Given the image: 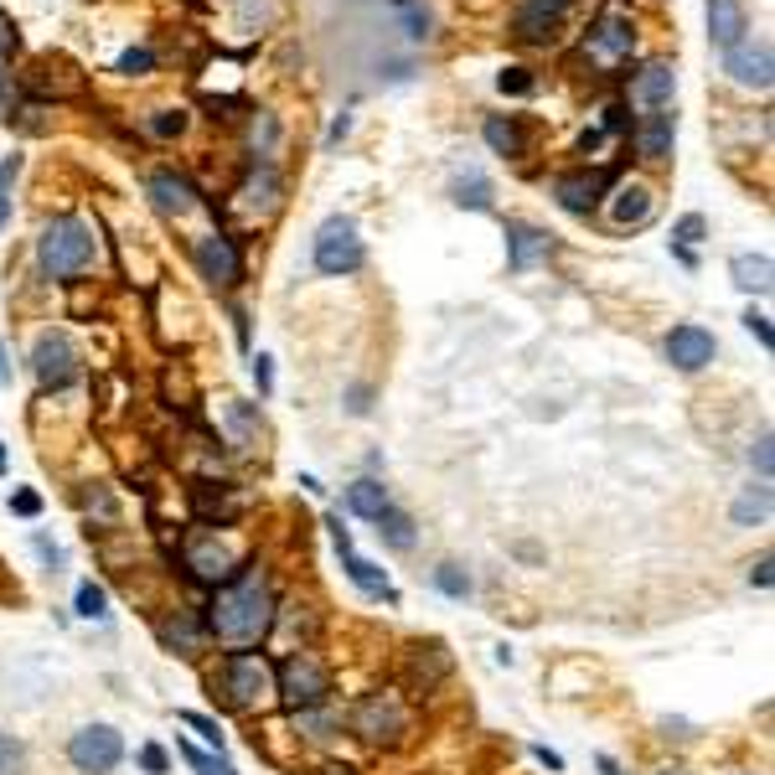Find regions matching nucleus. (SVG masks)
<instances>
[{"mask_svg": "<svg viewBox=\"0 0 775 775\" xmlns=\"http://www.w3.org/2000/svg\"><path fill=\"white\" fill-rule=\"evenodd\" d=\"M450 646L445 642H409L399 652V683H403V693H414V698H424V693H434V687L445 683L450 677Z\"/></svg>", "mask_w": 775, "mask_h": 775, "instance_id": "6e6552de", "label": "nucleus"}, {"mask_svg": "<svg viewBox=\"0 0 775 775\" xmlns=\"http://www.w3.org/2000/svg\"><path fill=\"white\" fill-rule=\"evenodd\" d=\"M481 134H486V145L496 150V155H522V145H527V140H522V124L517 120H502V114H492V120L481 124Z\"/></svg>", "mask_w": 775, "mask_h": 775, "instance_id": "2f4dec72", "label": "nucleus"}, {"mask_svg": "<svg viewBox=\"0 0 775 775\" xmlns=\"http://www.w3.org/2000/svg\"><path fill=\"white\" fill-rule=\"evenodd\" d=\"M223 414H228V424H233V440H239V450L254 440V430H259V414H254V403H239V399H228L223 403Z\"/></svg>", "mask_w": 775, "mask_h": 775, "instance_id": "f704fd0d", "label": "nucleus"}, {"mask_svg": "<svg viewBox=\"0 0 775 775\" xmlns=\"http://www.w3.org/2000/svg\"><path fill=\"white\" fill-rule=\"evenodd\" d=\"M548 254H553V239H548V233H543V228H533V223H517V218H512V223H507V264L522 274V269L543 264Z\"/></svg>", "mask_w": 775, "mask_h": 775, "instance_id": "a211bd4d", "label": "nucleus"}, {"mask_svg": "<svg viewBox=\"0 0 775 775\" xmlns=\"http://www.w3.org/2000/svg\"><path fill=\"white\" fill-rule=\"evenodd\" d=\"M656 775H693V771H683V765H667V771H656Z\"/></svg>", "mask_w": 775, "mask_h": 775, "instance_id": "338daca9", "label": "nucleus"}, {"mask_svg": "<svg viewBox=\"0 0 775 775\" xmlns=\"http://www.w3.org/2000/svg\"><path fill=\"white\" fill-rule=\"evenodd\" d=\"M31 373H37V383L52 387V393H62V387L78 378V346L68 331H42V342H37V352H31Z\"/></svg>", "mask_w": 775, "mask_h": 775, "instance_id": "9d476101", "label": "nucleus"}, {"mask_svg": "<svg viewBox=\"0 0 775 775\" xmlns=\"http://www.w3.org/2000/svg\"><path fill=\"white\" fill-rule=\"evenodd\" d=\"M346 130H352V114H342V120L331 124V134H326V145H342V140H346Z\"/></svg>", "mask_w": 775, "mask_h": 775, "instance_id": "052dcab7", "label": "nucleus"}, {"mask_svg": "<svg viewBox=\"0 0 775 775\" xmlns=\"http://www.w3.org/2000/svg\"><path fill=\"white\" fill-rule=\"evenodd\" d=\"M274 611H280V600H274L269 580L259 574V564H243L233 580L212 590V605L202 621H208L212 642L249 652V646H259L274 631Z\"/></svg>", "mask_w": 775, "mask_h": 775, "instance_id": "f257e3e1", "label": "nucleus"}, {"mask_svg": "<svg viewBox=\"0 0 775 775\" xmlns=\"http://www.w3.org/2000/svg\"><path fill=\"white\" fill-rule=\"evenodd\" d=\"M373 383H352L346 387V409H352V414H373Z\"/></svg>", "mask_w": 775, "mask_h": 775, "instance_id": "49530a36", "label": "nucleus"}, {"mask_svg": "<svg viewBox=\"0 0 775 775\" xmlns=\"http://www.w3.org/2000/svg\"><path fill=\"white\" fill-rule=\"evenodd\" d=\"M11 512H16V517H37V512H42V496H37V492H16Z\"/></svg>", "mask_w": 775, "mask_h": 775, "instance_id": "864d4df0", "label": "nucleus"}, {"mask_svg": "<svg viewBox=\"0 0 775 775\" xmlns=\"http://www.w3.org/2000/svg\"><path fill=\"white\" fill-rule=\"evenodd\" d=\"M703 233H708V223H703V212H687V218H677V228H672V239H677V249H687V243H703Z\"/></svg>", "mask_w": 775, "mask_h": 775, "instance_id": "ea45409f", "label": "nucleus"}, {"mask_svg": "<svg viewBox=\"0 0 775 775\" xmlns=\"http://www.w3.org/2000/svg\"><path fill=\"white\" fill-rule=\"evenodd\" d=\"M254 383H259V399H269V393H274V362H269L264 352L254 358Z\"/></svg>", "mask_w": 775, "mask_h": 775, "instance_id": "3c124183", "label": "nucleus"}, {"mask_svg": "<svg viewBox=\"0 0 775 775\" xmlns=\"http://www.w3.org/2000/svg\"><path fill=\"white\" fill-rule=\"evenodd\" d=\"M672 140H677V120H672L667 109H652V114L636 124V155H646V161H667Z\"/></svg>", "mask_w": 775, "mask_h": 775, "instance_id": "4be33fe9", "label": "nucleus"}, {"mask_svg": "<svg viewBox=\"0 0 775 775\" xmlns=\"http://www.w3.org/2000/svg\"><path fill=\"white\" fill-rule=\"evenodd\" d=\"M321 775H358V771H352V765H326Z\"/></svg>", "mask_w": 775, "mask_h": 775, "instance_id": "0e129e2a", "label": "nucleus"}, {"mask_svg": "<svg viewBox=\"0 0 775 775\" xmlns=\"http://www.w3.org/2000/svg\"><path fill=\"white\" fill-rule=\"evenodd\" d=\"M652 218V187H642V181H631V187H621L611 202V223L615 228H636Z\"/></svg>", "mask_w": 775, "mask_h": 775, "instance_id": "a878e982", "label": "nucleus"}, {"mask_svg": "<svg viewBox=\"0 0 775 775\" xmlns=\"http://www.w3.org/2000/svg\"><path fill=\"white\" fill-rule=\"evenodd\" d=\"M383 507H393V502H387V486L378 476H362V481L346 486V512H352V517L378 522V512H383Z\"/></svg>", "mask_w": 775, "mask_h": 775, "instance_id": "bb28decb", "label": "nucleus"}, {"mask_svg": "<svg viewBox=\"0 0 775 775\" xmlns=\"http://www.w3.org/2000/svg\"><path fill=\"white\" fill-rule=\"evenodd\" d=\"M274 698L290 708V714H305V708H326L331 703V672L315 662V652L295 646L274 662Z\"/></svg>", "mask_w": 775, "mask_h": 775, "instance_id": "423d86ee", "label": "nucleus"}, {"mask_svg": "<svg viewBox=\"0 0 775 775\" xmlns=\"http://www.w3.org/2000/svg\"><path fill=\"white\" fill-rule=\"evenodd\" d=\"M78 615H83V621H104L109 615V595L99 584H78Z\"/></svg>", "mask_w": 775, "mask_h": 775, "instance_id": "e433bc0d", "label": "nucleus"}, {"mask_svg": "<svg viewBox=\"0 0 775 775\" xmlns=\"http://www.w3.org/2000/svg\"><path fill=\"white\" fill-rule=\"evenodd\" d=\"M631 47H636V27H631V16H621V11H605L595 27H590V37H584V52L600 62H626Z\"/></svg>", "mask_w": 775, "mask_h": 775, "instance_id": "ddd939ff", "label": "nucleus"}, {"mask_svg": "<svg viewBox=\"0 0 775 775\" xmlns=\"http://www.w3.org/2000/svg\"><path fill=\"white\" fill-rule=\"evenodd\" d=\"M0 383H11V368H6V342H0Z\"/></svg>", "mask_w": 775, "mask_h": 775, "instance_id": "e2e57ef3", "label": "nucleus"}, {"mask_svg": "<svg viewBox=\"0 0 775 775\" xmlns=\"http://www.w3.org/2000/svg\"><path fill=\"white\" fill-rule=\"evenodd\" d=\"M568 6H574V0H522L517 37L522 42H543V37H553V27L568 16Z\"/></svg>", "mask_w": 775, "mask_h": 775, "instance_id": "aec40b11", "label": "nucleus"}, {"mask_svg": "<svg viewBox=\"0 0 775 775\" xmlns=\"http://www.w3.org/2000/svg\"><path fill=\"white\" fill-rule=\"evenodd\" d=\"M739 775H755V771H739Z\"/></svg>", "mask_w": 775, "mask_h": 775, "instance_id": "774afa93", "label": "nucleus"}, {"mask_svg": "<svg viewBox=\"0 0 775 775\" xmlns=\"http://www.w3.org/2000/svg\"><path fill=\"white\" fill-rule=\"evenodd\" d=\"M208 693L212 703H223L228 714H259L274 698V662L254 652H228L208 672Z\"/></svg>", "mask_w": 775, "mask_h": 775, "instance_id": "f03ea898", "label": "nucleus"}, {"mask_svg": "<svg viewBox=\"0 0 775 775\" xmlns=\"http://www.w3.org/2000/svg\"><path fill=\"white\" fill-rule=\"evenodd\" d=\"M368 249H362V233L352 218H326V223L315 228V269L326 274V280H342V274H358Z\"/></svg>", "mask_w": 775, "mask_h": 775, "instance_id": "0eeeda50", "label": "nucleus"}, {"mask_svg": "<svg viewBox=\"0 0 775 775\" xmlns=\"http://www.w3.org/2000/svg\"><path fill=\"white\" fill-rule=\"evenodd\" d=\"M729 274L739 290H749V295H765L771 290V254H734L729 259Z\"/></svg>", "mask_w": 775, "mask_h": 775, "instance_id": "c85d7f7f", "label": "nucleus"}, {"mask_svg": "<svg viewBox=\"0 0 775 775\" xmlns=\"http://www.w3.org/2000/svg\"><path fill=\"white\" fill-rule=\"evenodd\" d=\"M145 192L165 218H187V212H197V187L187 177H177V171H155V177L145 181Z\"/></svg>", "mask_w": 775, "mask_h": 775, "instance_id": "f3484780", "label": "nucleus"}, {"mask_svg": "<svg viewBox=\"0 0 775 775\" xmlns=\"http://www.w3.org/2000/svg\"><path fill=\"white\" fill-rule=\"evenodd\" d=\"M724 68L739 89H771V42H755V37H739V42L724 52Z\"/></svg>", "mask_w": 775, "mask_h": 775, "instance_id": "2eb2a0df", "label": "nucleus"}, {"mask_svg": "<svg viewBox=\"0 0 775 775\" xmlns=\"http://www.w3.org/2000/svg\"><path fill=\"white\" fill-rule=\"evenodd\" d=\"M197 269H202V280L223 284V290H233V284L243 280V259L239 249H233V239L228 233H208V239H197Z\"/></svg>", "mask_w": 775, "mask_h": 775, "instance_id": "4468645a", "label": "nucleus"}, {"mask_svg": "<svg viewBox=\"0 0 775 775\" xmlns=\"http://www.w3.org/2000/svg\"><path fill=\"white\" fill-rule=\"evenodd\" d=\"M672 93H677V73H672V62H646L636 83H631V99L646 109H667Z\"/></svg>", "mask_w": 775, "mask_h": 775, "instance_id": "412c9836", "label": "nucleus"}, {"mask_svg": "<svg viewBox=\"0 0 775 775\" xmlns=\"http://www.w3.org/2000/svg\"><path fill=\"white\" fill-rule=\"evenodd\" d=\"M68 761H73V771H83V775L120 771V761H124L120 729H114V724H89V729H78L73 739H68Z\"/></svg>", "mask_w": 775, "mask_h": 775, "instance_id": "1a4fd4ad", "label": "nucleus"}, {"mask_svg": "<svg viewBox=\"0 0 775 775\" xmlns=\"http://www.w3.org/2000/svg\"><path fill=\"white\" fill-rule=\"evenodd\" d=\"M31 543H37V553H42V564H47V568H58V564H62V548H58V543H47V537H31Z\"/></svg>", "mask_w": 775, "mask_h": 775, "instance_id": "4d7b16f0", "label": "nucleus"}, {"mask_svg": "<svg viewBox=\"0 0 775 775\" xmlns=\"http://www.w3.org/2000/svg\"><path fill=\"white\" fill-rule=\"evenodd\" d=\"M378 537H383L387 548H399V553H409L419 543V533H414V517L403 507H383L378 512Z\"/></svg>", "mask_w": 775, "mask_h": 775, "instance_id": "c756f323", "label": "nucleus"}, {"mask_svg": "<svg viewBox=\"0 0 775 775\" xmlns=\"http://www.w3.org/2000/svg\"><path fill=\"white\" fill-rule=\"evenodd\" d=\"M16 47H21V37H16V21H11V16H6V11H0V62L11 58Z\"/></svg>", "mask_w": 775, "mask_h": 775, "instance_id": "603ef678", "label": "nucleus"}, {"mask_svg": "<svg viewBox=\"0 0 775 775\" xmlns=\"http://www.w3.org/2000/svg\"><path fill=\"white\" fill-rule=\"evenodd\" d=\"M771 517V486H745V496H739V502H734V522H739V527H749V522H765Z\"/></svg>", "mask_w": 775, "mask_h": 775, "instance_id": "473e14b6", "label": "nucleus"}, {"mask_svg": "<svg viewBox=\"0 0 775 775\" xmlns=\"http://www.w3.org/2000/svg\"><path fill=\"white\" fill-rule=\"evenodd\" d=\"M187 496H192V517L202 527H233L243 517V507H249V496H239L228 481H192Z\"/></svg>", "mask_w": 775, "mask_h": 775, "instance_id": "9b49d317", "label": "nucleus"}, {"mask_svg": "<svg viewBox=\"0 0 775 775\" xmlns=\"http://www.w3.org/2000/svg\"><path fill=\"white\" fill-rule=\"evenodd\" d=\"M745 326H749V336H755V342H761L765 352H771V346H775V336H771V315H765V311H749V315H745Z\"/></svg>", "mask_w": 775, "mask_h": 775, "instance_id": "09e8293b", "label": "nucleus"}, {"mask_svg": "<svg viewBox=\"0 0 775 775\" xmlns=\"http://www.w3.org/2000/svg\"><path fill=\"white\" fill-rule=\"evenodd\" d=\"M600 771H605V775H621V765H615L611 755H600Z\"/></svg>", "mask_w": 775, "mask_h": 775, "instance_id": "680f3d73", "label": "nucleus"}, {"mask_svg": "<svg viewBox=\"0 0 775 775\" xmlns=\"http://www.w3.org/2000/svg\"><path fill=\"white\" fill-rule=\"evenodd\" d=\"M346 729L373 749H399V745H409V734H414V714H409V703L399 698V687H378V693H362V698L352 703Z\"/></svg>", "mask_w": 775, "mask_h": 775, "instance_id": "20e7f679", "label": "nucleus"}, {"mask_svg": "<svg viewBox=\"0 0 775 775\" xmlns=\"http://www.w3.org/2000/svg\"><path fill=\"white\" fill-rule=\"evenodd\" d=\"M450 197H455V208L492 212V181L481 177V171H465V177H455V181H450Z\"/></svg>", "mask_w": 775, "mask_h": 775, "instance_id": "7c9ffc66", "label": "nucleus"}, {"mask_svg": "<svg viewBox=\"0 0 775 775\" xmlns=\"http://www.w3.org/2000/svg\"><path fill=\"white\" fill-rule=\"evenodd\" d=\"M708 37H714L718 52H729L739 37H749L745 6H739V0H708Z\"/></svg>", "mask_w": 775, "mask_h": 775, "instance_id": "5701e85b", "label": "nucleus"}, {"mask_svg": "<svg viewBox=\"0 0 775 775\" xmlns=\"http://www.w3.org/2000/svg\"><path fill=\"white\" fill-rule=\"evenodd\" d=\"M295 729L305 734V739H331V734H342V724H336L326 708H305V714H295Z\"/></svg>", "mask_w": 775, "mask_h": 775, "instance_id": "c9c22d12", "label": "nucleus"}, {"mask_svg": "<svg viewBox=\"0 0 775 775\" xmlns=\"http://www.w3.org/2000/svg\"><path fill=\"white\" fill-rule=\"evenodd\" d=\"M326 527H331V543H336V548H342V553H352V533H346V527H342V512H331V517H326Z\"/></svg>", "mask_w": 775, "mask_h": 775, "instance_id": "6e6d98bb", "label": "nucleus"}, {"mask_svg": "<svg viewBox=\"0 0 775 775\" xmlns=\"http://www.w3.org/2000/svg\"><path fill=\"white\" fill-rule=\"evenodd\" d=\"M342 564H346V580L358 584L362 595H373V600H387V605H399V590L387 584V574L373 564V558H362V553H342Z\"/></svg>", "mask_w": 775, "mask_h": 775, "instance_id": "393cba45", "label": "nucleus"}, {"mask_svg": "<svg viewBox=\"0 0 775 775\" xmlns=\"http://www.w3.org/2000/svg\"><path fill=\"white\" fill-rule=\"evenodd\" d=\"M150 68H155V52H150V47H130V52L120 58L124 78H140V73H150Z\"/></svg>", "mask_w": 775, "mask_h": 775, "instance_id": "a19ab883", "label": "nucleus"}, {"mask_svg": "<svg viewBox=\"0 0 775 775\" xmlns=\"http://www.w3.org/2000/svg\"><path fill=\"white\" fill-rule=\"evenodd\" d=\"M434 590L450 600H465L471 595V574H465V564H455V558H445V564L434 568Z\"/></svg>", "mask_w": 775, "mask_h": 775, "instance_id": "72a5a7b5", "label": "nucleus"}, {"mask_svg": "<svg viewBox=\"0 0 775 775\" xmlns=\"http://www.w3.org/2000/svg\"><path fill=\"white\" fill-rule=\"evenodd\" d=\"M274 134H280L274 114H259L254 120V155H269V150H274Z\"/></svg>", "mask_w": 775, "mask_h": 775, "instance_id": "c03bdc74", "label": "nucleus"}, {"mask_svg": "<svg viewBox=\"0 0 775 775\" xmlns=\"http://www.w3.org/2000/svg\"><path fill=\"white\" fill-rule=\"evenodd\" d=\"M280 171H274V161H259L254 171H249V181L239 187V197H243V208L249 212H274L280 208Z\"/></svg>", "mask_w": 775, "mask_h": 775, "instance_id": "b1692460", "label": "nucleus"}, {"mask_svg": "<svg viewBox=\"0 0 775 775\" xmlns=\"http://www.w3.org/2000/svg\"><path fill=\"white\" fill-rule=\"evenodd\" d=\"M181 568L197 584H228L243 568V543H233V527H202L181 537Z\"/></svg>", "mask_w": 775, "mask_h": 775, "instance_id": "39448f33", "label": "nucleus"}, {"mask_svg": "<svg viewBox=\"0 0 775 775\" xmlns=\"http://www.w3.org/2000/svg\"><path fill=\"white\" fill-rule=\"evenodd\" d=\"M21 771H27V749H21V739L0 734V775H21Z\"/></svg>", "mask_w": 775, "mask_h": 775, "instance_id": "58836bf2", "label": "nucleus"}, {"mask_svg": "<svg viewBox=\"0 0 775 775\" xmlns=\"http://www.w3.org/2000/svg\"><path fill=\"white\" fill-rule=\"evenodd\" d=\"M155 631L177 656H202V642H208V621L197 611H177L171 621H155Z\"/></svg>", "mask_w": 775, "mask_h": 775, "instance_id": "6ab92c4d", "label": "nucleus"}, {"mask_svg": "<svg viewBox=\"0 0 775 775\" xmlns=\"http://www.w3.org/2000/svg\"><path fill=\"white\" fill-rule=\"evenodd\" d=\"M714 352H718L714 331L698 326V321H683V326L667 331V362L677 373H703V368L714 362Z\"/></svg>", "mask_w": 775, "mask_h": 775, "instance_id": "f8f14e48", "label": "nucleus"}, {"mask_svg": "<svg viewBox=\"0 0 775 775\" xmlns=\"http://www.w3.org/2000/svg\"><path fill=\"white\" fill-rule=\"evenodd\" d=\"M496 89H502V93H533L537 83H533L527 68H502V73H496Z\"/></svg>", "mask_w": 775, "mask_h": 775, "instance_id": "79ce46f5", "label": "nucleus"}, {"mask_svg": "<svg viewBox=\"0 0 775 775\" xmlns=\"http://www.w3.org/2000/svg\"><path fill=\"white\" fill-rule=\"evenodd\" d=\"M93 259H99V239L83 218H52L37 239V264L47 280H78L93 269Z\"/></svg>", "mask_w": 775, "mask_h": 775, "instance_id": "7ed1b4c3", "label": "nucleus"}, {"mask_svg": "<svg viewBox=\"0 0 775 775\" xmlns=\"http://www.w3.org/2000/svg\"><path fill=\"white\" fill-rule=\"evenodd\" d=\"M0 99H11V78H6V68H0Z\"/></svg>", "mask_w": 775, "mask_h": 775, "instance_id": "69168bd1", "label": "nucleus"}, {"mask_svg": "<svg viewBox=\"0 0 775 775\" xmlns=\"http://www.w3.org/2000/svg\"><path fill=\"white\" fill-rule=\"evenodd\" d=\"M11 177H16V155L0 165V228L11 223V202H6V192H11Z\"/></svg>", "mask_w": 775, "mask_h": 775, "instance_id": "8fccbe9b", "label": "nucleus"}, {"mask_svg": "<svg viewBox=\"0 0 775 775\" xmlns=\"http://www.w3.org/2000/svg\"><path fill=\"white\" fill-rule=\"evenodd\" d=\"M181 755H187V765H192L197 775H233V765H228L223 755H202V749H192V745H181Z\"/></svg>", "mask_w": 775, "mask_h": 775, "instance_id": "4c0bfd02", "label": "nucleus"}, {"mask_svg": "<svg viewBox=\"0 0 775 775\" xmlns=\"http://www.w3.org/2000/svg\"><path fill=\"white\" fill-rule=\"evenodd\" d=\"M611 187V171H574V177H558L553 197H558V208L574 212V218H590L600 208V192Z\"/></svg>", "mask_w": 775, "mask_h": 775, "instance_id": "dca6fc26", "label": "nucleus"}, {"mask_svg": "<svg viewBox=\"0 0 775 775\" xmlns=\"http://www.w3.org/2000/svg\"><path fill=\"white\" fill-rule=\"evenodd\" d=\"M181 718H187V724H192V729L202 734V739H208V745L218 749V755H223V729H218V724H212L208 714H181Z\"/></svg>", "mask_w": 775, "mask_h": 775, "instance_id": "a18cd8bd", "label": "nucleus"}, {"mask_svg": "<svg viewBox=\"0 0 775 775\" xmlns=\"http://www.w3.org/2000/svg\"><path fill=\"white\" fill-rule=\"evenodd\" d=\"M662 729H667V739H693V729H687L683 718H662Z\"/></svg>", "mask_w": 775, "mask_h": 775, "instance_id": "bf43d9fd", "label": "nucleus"}, {"mask_svg": "<svg viewBox=\"0 0 775 775\" xmlns=\"http://www.w3.org/2000/svg\"><path fill=\"white\" fill-rule=\"evenodd\" d=\"M140 765H145L150 775H165V749L161 745H145V749H140Z\"/></svg>", "mask_w": 775, "mask_h": 775, "instance_id": "5fc2aeb1", "label": "nucleus"}, {"mask_svg": "<svg viewBox=\"0 0 775 775\" xmlns=\"http://www.w3.org/2000/svg\"><path fill=\"white\" fill-rule=\"evenodd\" d=\"M187 130V114L181 109H161L155 120H150V134H161V140H171V134H181Z\"/></svg>", "mask_w": 775, "mask_h": 775, "instance_id": "37998d69", "label": "nucleus"}, {"mask_svg": "<svg viewBox=\"0 0 775 775\" xmlns=\"http://www.w3.org/2000/svg\"><path fill=\"white\" fill-rule=\"evenodd\" d=\"M387 16L403 27V37L409 42H430V31H434V16L424 0H387Z\"/></svg>", "mask_w": 775, "mask_h": 775, "instance_id": "cd10ccee", "label": "nucleus"}, {"mask_svg": "<svg viewBox=\"0 0 775 775\" xmlns=\"http://www.w3.org/2000/svg\"><path fill=\"white\" fill-rule=\"evenodd\" d=\"M749 465L761 471V481H771V430H761V440L749 445Z\"/></svg>", "mask_w": 775, "mask_h": 775, "instance_id": "de8ad7c7", "label": "nucleus"}, {"mask_svg": "<svg viewBox=\"0 0 775 775\" xmlns=\"http://www.w3.org/2000/svg\"><path fill=\"white\" fill-rule=\"evenodd\" d=\"M749 584H761V590H771V553H761V564L749 568Z\"/></svg>", "mask_w": 775, "mask_h": 775, "instance_id": "13d9d810", "label": "nucleus"}]
</instances>
